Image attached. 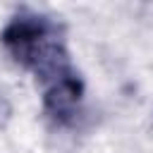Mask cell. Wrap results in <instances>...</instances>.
I'll list each match as a JSON object with an SVG mask.
<instances>
[{"label": "cell", "instance_id": "obj_1", "mask_svg": "<svg viewBox=\"0 0 153 153\" xmlns=\"http://www.w3.org/2000/svg\"><path fill=\"white\" fill-rule=\"evenodd\" d=\"M79 98H81V84H79V79L74 76V72L67 74V76H60V79L53 81V84H48L45 105H48V110H50L53 115H57V117L72 115V110L76 108Z\"/></svg>", "mask_w": 153, "mask_h": 153}, {"label": "cell", "instance_id": "obj_2", "mask_svg": "<svg viewBox=\"0 0 153 153\" xmlns=\"http://www.w3.org/2000/svg\"><path fill=\"white\" fill-rule=\"evenodd\" d=\"M5 112H7V108H5V100L0 98V115H5Z\"/></svg>", "mask_w": 153, "mask_h": 153}]
</instances>
